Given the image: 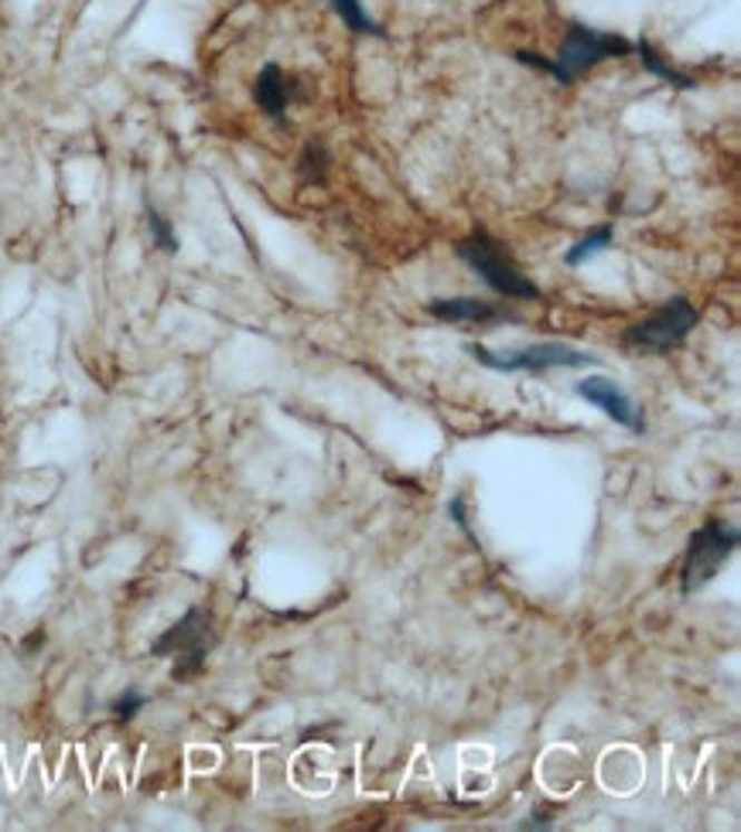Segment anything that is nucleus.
<instances>
[{"label": "nucleus", "instance_id": "1", "mask_svg": "<svg viewBox=\"0 0 741 832\" xmlns=\"http://www.w3.org/2000/svg\"><path fill=\"white\" fill-rule=\"evenodd\" d=\"M622 55H632V41L628 38L588 28V25H581V21H571L554 59H544L540 51H526V48L513 51V59L519 66L547 72L560 86H574L581 76H585L588 69H595L598 62L622 59Z\"/></svg>", "mask_w": 741, "mask_h": 832}, {"label": "nucleus", "instance_id": "2", "mask_svg": "<svg viewBox=\"0 0 741 832\" xmlns=\"http://www.w3.org/2000/svg\"><path fill=\"white\" fill-rule=\"evenodd\" d=\"M455 253L461 263H468L482 281L503 294V297H516V301H540V287L529 281V276L519 270V263L509 256V249L486 229H471L468 236H461L455 243Z\"/></svg>", "mask_w": 741, "mask_h": 832}, {"label": "nucleus", "instance_id": "3", "mask_svg": "<svg viewBox=\"0 0 741 832\" xmlns=\"http://www.w3.org/2000/svg\"><path fill=\"white\" fill-rule=\"evenodd\" d=\"M216 621H212L208 607H188L185 618L175 621L162 638H154L150 655L154 658H172V676L175 683H192L208 662V652L216 648Z\"/></svg>", "mask_w": 741, "mask_h": 832}, {"label": "nucleus", "instance_id": "4", "mask_svg": "<svg viewBox=\"0 0 741 832\" xmlns=\"http://www.w3.org/2000/svg\"><path fill=\"white\" fill-rule=\"evenodd\" d=\"M701 321V311L691 304V297H670L663 307H656L650 317L635 321L625 327L622 335V345L628 352H650V355H666L673 349H680L686 342V335L698 327Z\"/></svg>", "mask_w": 741, "mask_h": 832}, {"label": "nucleus", "instance_id": "5", "mask_svg": "<svg viewBox=\"0 0 741 832\" xmlns=\"http://www.w3.org/2000/svg\"><path fill=\"white\" fill-rule=\"evenodd\" d=\"M734 549H738V526L724 522V519H708L691 536V542H686V552H683V567H680V590H683V597H691L701 587H708L721 574L724 560L731 557Z\"/></svg>", "mask_w": 741, "mask_h": 832}, {"label": "nucleus", "instance_id": "6", "mask_svg": "<svg viewBox=\"0 0 741 832\" xmlns=\"http://www.w3.org/2000/svg\"><path fill=\"white\" fill-rule=\"evenodd\" d=\"M465 352L493 369V372H547V369H592L598 365L595 355L571 349L564 342H540V345H526V349H509V352H493L486 345H465Z\"/></svg>", "mask_w": 741, "mask_h": 832}, {"label": "nucleus", "instance_id": "7", "mask_svg": "<svg viewBox=\"0 0 741 832\" xmlns=\"http://www.w3.org/2000/svg\"><path fill=\"white\" fill-rule=\"evenodd\" d=\"M574 393H577L581 400H588L592 407H598V410H602L605 417H612L618 427H625V430H632V433H646V417H643V410L628 400V393L622 390V385H618L615 379L588 375L585 382H577V385H574Z\"/></svg>", "mask_w": 741, "mask_h": 832}, {"label": "nucleus", "instance_id": "8", "mask_svg": "<svg viewBox=\"0 0 741 832\" xmlns=\"http://www.w3.org/2000/svg\"><path fill=\"white\" fill-rule=\"evenodd\" d=\"M294 96V82L284 76V69L277 62H267L256 79H253V102L260 106L263 117H271L274 124H287V102Z\"/></svg>", "mask_w": 741, "mask_h": 832}, {"label": "nucleus", "instance_id": "9", "mask_svg": "<svg viewBox=\"0 0 741 832\" xmlns=\"http://www.w3.org/2000/svg\"><path fill=\"white\" fill-rule=\"evenodd\" d=\"M428 314L451 324H496V321H516L506 307L482 301V297H435L428 304Z\"/></svg>", "mask_w": 741, "mask_h": 832}, {"label": "nucleus", "instance_id": "10", "mask_svg": "<svg viewBox=\"0 0 741 832\" xmlns=\"http://www.w3.org/2000/svg\"><path fill=\"white\" fill-rule=\"evenodd\" d=\"M632 51L640 55V66L650 72V76H656V79H663V82H670V86H676V89H698V82L686 76V72H676L670 62H663V55L646 41V38H640L632 45Z\"/></svg>", "mask_w": 741, "mask_h": 832}, {"label": "nucleus", "instance_id": "11", "mask_svg": "<svg viewBox=\"0 0 741 832\" xmlns=\"http://www.w3.org/2000/svg\"><path fill=\"white\" fill-rule=\"evenodd\" d=\"M329 8L342 18V25L352 35H369V38H387L383 25L377 18H369V11L362 8V0H329Z\"/></svg>", "mask_w": 741, "mask_h": 832}, {"label": "nucleus", "instance_id": "12", "mask_svg": "<svg viewBox=\"0 0 741 832\" xmlns=\"http://www.w3.org/2000/svg\"><path fill=\"white\" fill-rule=\"evenodd\" d=\"M612 243H615V226L608 222V226H598V229H592L585 239H577V243L564 253V263H567V266H581V263H588L592 256L605 253Z\"/></svg>", "mask_w": 741, "mask_h": 832}, {"label": "nucleus", "instance_id": "13", "mask_svg": "<svg viewBox=\"0 0 741 832\" xmlns=\"http://www.w3.org/2000/svg\"><path fill=\"white\" fill-rule=\"evenodd\" d=\"M329 175V147L322 140H308L301 150V178L304 185H322Z\"/></svg>", "mask_w": 741, "mask_h": 832}, {"label": "nucleus", "instance_id": "14", "mask_svg": "<svg viewBox=\"0 0 741 832\" xmlns=\"http://www.w3.org/2000/svg\"><path fill=\"white\" fill-rule=\"evenodd\" d=\"M144 218H147V229H150V239H154V246L162 249V253H168V256H175L178 249H182V243H178V233H175V226L172 222L157 212L150 202L144 205Z\"/></svg>", "mask_w": 741, "mask_h": 832}, {"label": "nucleus", "instance_id": "15", "mask_svg": "<svg viewBox=\"0 0 741 832\" xmlns=\"http://www.w3.org/2000/svg\"><path fill=\"white\" fill-rule=\"evenodd\" d=\"M144 706H147V696H144L140 689H124V693L114 699L110 709H114V716L120 720V724H130V720H134Z\"/></svg>", "mask_w": 741, "mask_h": 832}, {"label": "nucleus", "instance_id": "16", "mask_svg": "<svg viewBox=\"0 0 741 832\" xmlns=\"http://www.w3.org/2000/svg\"><path fill=\"white\" fill-rule=\"evenodd\" d=\"M448 512H451V516H455V522L468 532V519H465V495H455V498H451ZM468 536H471V532H468Z\"/></svg>", "mask_w": 741, "mask_h": 832}]
</instances>
